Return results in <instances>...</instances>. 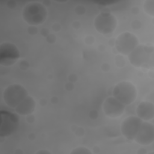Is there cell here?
<instances>
[{"mask_svg":"<svg viewBox=\"0 0 154 154\" xmlns=\"http://www.w3.org/2000/svg\"><path fill=\"white\" fill-rule=\"evenodd\" d=\"M130 63L136 67L153 69L154 66V48L153 46L139 44L128 55Z\"/></svg>","mask_w":154,"mask_h":154,"instance_id":"6da1fadb","label":"cell"},{"mask_svg":"<svg viewBox=\"0 0 154 154\" xmlns=\"http://www.w3.org/2000/svg\"><path fill=\"white\" fill-rule=\"evenodd\" d=\"M48 16L47 10L40 2H32L25 6L22 11L23 20L30 25H38L43 23Z\"/></svg>","mask_w":154,"mask_h":154,"instance_id":"7a4b0ae2","label":"cell"},{"mask_svg":"<svg viewBox=\"0 0 154 154\" xmlns=\"http://www.w3.org/2000/svg\"><path fill=\"white\" fill-rule=\"evenodd\" d=\"M112 96L126 106L135 100L137 90L132 82L126 81H121L114 86L112 90Z\"/></svg>","mask_w":154,"mask_h":154,"instance_id":"3957f363","label":"cell"},{"mask_svg":"<svg viewBox=\"0 0 154 154\" xmlns=\"http://www.w3.org/2000/svg\"><path fill=\"white\" fill-rule=\"evenodd\" d=\"M28 96L27 90L22 85L13 84L5 88L3 92L5 103L11 108H15Z\"/></svg>","mask_w":154,"mask_h":154,"instance_id":"277c9868","label":"cell"},{"mask_svg":"<svg viewBox=\"0 0 154 154\" xmlns=\"http://www.w3.org/2000/svg\"><path fill=\"white\" fill-rule=\"evenodd\" d=\"M0 137H7L12 135L19 125V118L17 113L6 110L0 111Z\"/></svg>","mask_w":154,"mask_h":154,"instance_id":"5b68a950","label":"cell"},{"mask_svg":"<svg viewBox=\"0 0 154 154\" xmlns=\"http://www.w3.org/2000/svg\"><path fill=\"white\" fill-rule=\"evenodd\" d=\"M117 25L116 17L111 13L106 11L99 13L94 21L96 31L103 35L111 34L116 29Z\"/></svg>","mask_w":154,"mask_h":154,"instance_id":"8992f818","label":"cell"},{"mask_svg":"<svg viewBox=\"0 0 154 154\" xmlns=\"http://www.w3.org/2000/svg\"><path fill=\"white\" fill-rule=\"evenodd\" d=\"M139 44V40L135 34L125 32L117 37L115 46L118 52L128 56Z\"/></svg>","mask_w":154,"mask_h":154,"instance_id":"52a82bcc","label":"cell"},{"mask_svg":"<svg viewBox=\"0 0 154 154\" xmlns=\"http://www.w3.org/2000/svg\"><path fill=\"white\" fill-rule=\"evenodd\" d=\"M20 57V51L13 43L4 42L0 45V64L8 67L13 65Z\"/></svg>","mask_w":154,"mask_h":154,"instance_id":"ba28073f","label":"cell"},{"mask_svg":"<svg viewBox=\"0 0 154 154\" xmlns=\"http://www.w3.org/2000/svg\"><path fill=\"white\" fill-rule=\"evenodd\" d=\"M143 120L137 116H130L123 119L121 123L122 134L129 140H134Z\"/></svg>","mask_w":154,"mask_h":154,"instance_id":"9c48e42d","label":"cell"},{"mask_svg":"<svg viewBox=\"0 0 154 154\" xmlns=\"http://www.w3.org/2000/svg\"><path fill=\"white\" fill-rule=\"evenodd\" d=\"M134 140L138 144L147 146L154 140V125L149 121H143Z\"/></svg>","mask_w":154,"mask_h":154,"instance_id":"30bf717a","label":"cell"},{"mask_svg":"<svg viewBox=\"0 0 154 154\" xmlns=\"http://www.w3.org/2000/svg\"><path fill=\"white\" fill-rule=\"evenodd\" d=\"M125 109V105L114 96L107 97L103 104V110L105 114L111 118H117L121 116Z\"/></svg>","mask_w":154,"mask_h":154,"instance_id":"8fae6325","label":"cell"},{"mask_svg":"<svg viewBox=\"0 0 154 154\" xmlns=\"http://www.w3.org/2000/svg\"><path fill=\"white\" fill-rule=\"evenodd\" d=\"M136 114L143 121H149L154 117V105L149 101L141 102L136 108Z\"/></svg>","mask_w":154,"mask_h":154,"instance_id":"7c38bea8","label":"cell"},{"mask_svg":"<svg viewBox=\"0 0 154 154\" xmlns=\"http://www.w3.org/2000/svg\"><path fill=\"white\" fill-rule=\"evenodd\" d=\"M36 106L35 100L31 96H28L15 108L16 113L20 116H28L32 114Z\"/></svg>","mask_w":154,"mask_h":154,"instance_id":"4fadbf2b","label":"cell"},{"mask_svg":"<svg viewBox=\"0 0 154 154\" xmlns=\"http://www.w3.org/2000/svg\"><path fill=\"white\" fill-rule=\"evenodd\" d=\"M144 11L149 16H154V1L146 0L143 4Z\"/></svg>","mask_w":154,"mask_h":154,"instance_id":"5bb4252c","label":"cell"},{"mask_svg":"<svg viewBox=\"0 0 154 154\" xmlns=\"http://www.w3.org/2000/svg\"><path fill=\"white\" fill-rule=\"evenodd\" d=\"M71 154H91V152L88 148L83 146H78L74 148L70 152Z\"/></svg>","mask_w":154,"mask_h":154,"instance_id":"9a60e30c","label":"cell"},{"mask_svg":"<svg viewBox=\"0 0 154 154\" xmlns=\"http://www.w3.org/2000/svg\"><path fill=\"white\" fill-rule=\"evenodd\" d=\"M35 153L36 154H43H43H48V153H51V152L46 149H43V150L41 149V150H39L37 152H36Z\"/></svg>","mask_w":154,"mask_h":154,"instance_id":"2e32d148","label":"cell"}]
</instances>
